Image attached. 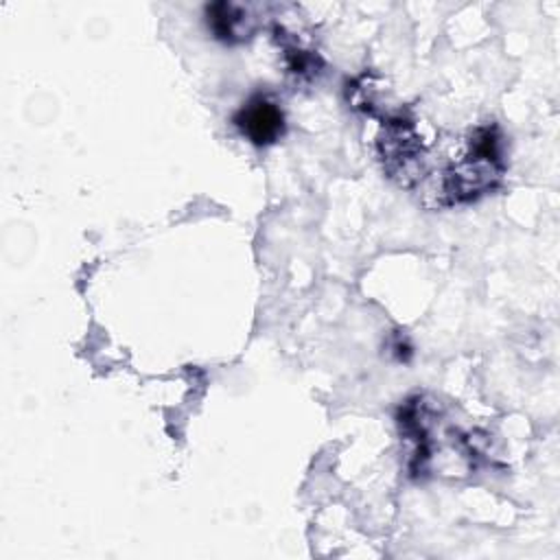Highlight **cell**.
Instances as JSON below:
<instances>
[{"label":"cell","mask_w":560,"mask_h":560,"mask_svg":"<svg viewBox=\"0 0 560 560\" xmlns=\"http://www.w3.org/2000/svg\"><path fill=\"white\" fill-rule=\"evenodd\" d=\"M503 175L501 138L497 127H479L470 142L468 153L444 175L446 203L470 201L490 192Z\"/></svg>","instance_id":"cell-1"},{"label":"cell","mask_w":560,"mask_h":560,"mask_svg":"<svg viewBox=\"0 0 560 560\" xmlns=\"http://www.w3.org/2000/svg\"><path fill=\"white\" fill-rule=\"evenodd\" d=\"M378 155L392 179L411 186L424 171V144L409 118H387L378 133Z\"/></svg>","instance_id":"cell-2"},{"label":"cell","mask_w":560,"mask_h":560,"mask_svg":"<svg viewBox=\"0 0 560 560\" xmlns=\"http://www.w3.org/2000/svg\"><path fill=\"white\" fill-rule=\"evenodd\" d=\"M234 125L258 147L276 142L282 131H284V114L280 105L265 96L258 94L249 98L234 116Z\"/></svg>","instance_id":"cell-3"},{"label":"cell","mask_w":560,"mask_h":560,"mask_svg":"<svg viewBox=\"0 0 560 560\" xmlns=\"http://www.w3.org/2000/svg\"><path fill=\"white\" fill-rule=\"evenodd\" d=\"M208 26L212 28L214 37L228 44H238L249 37V18L247 13L232 2H212L206 9Z\"/></svg>","instance_id":"cell-4"},{"label":"cell","mask_w":560,"mask_h":560,"mask_svg":"<svg viewBox=\"0 0 560 560\" xmlns=\"http://www.w3.org/2000/svg\"><path fill=\"white\" fill-rule=\"evenodd\" d=\"M284 57H287L289 70L300 77H313L319 68V57L313 50H304L300 46L284 44Z\"/></svg>","instance_id":"cell-5"}]
</instances>
